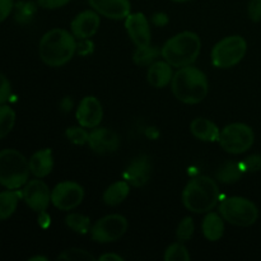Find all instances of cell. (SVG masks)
Wrapping results in <instances>:
<instances>
[{
	"label": "cell",
	"mask_w": 261,
	"mask_h": 261,
	"mask_svg": "<svg viewBox=\"0 0 261 261\" xmlns=\"http://www.w3.org/2000/svg\"><path fill=\"white\" fill-rule=\"evenodd\" d=\"M75 51V37L63 28H54L46 32L38 45L41 60L51 68L65 65L73 59Z\"/></svg>",
	"instance_id": "6da1fadb"
},
{
	"label": "cell",
	"mask_w": 261,
	"mask_h": 261,
	"mask_svg": "<svg viewBox=\"0 0 261 261\" xmlns=\"http://www.w3.org/2000/svg\"><path fill=\"white\" fill-rule=\"evenodd\" d=\"M171 91L175 98L182 103H200L208 96V79L200 69L191 65L184 66L173 74Z\"/></svg>",
	"instance_id": "7a4b0ae2"
},
{
	"label": "cell",
	"mask_w": 261,
	"mask_h": 261,
	"mask_svg": "<svg viewBox=\"0 0 261 261\" xmlns=\"http://www.w3.org/2000/svg\"><path fill=\"white\" fill-rule=\"evenodd\" d=\"M219 201V188L209 176H196L182 191V204L196 214L212 212Z\"/></svg>",
	"instance_id": "3957f363"
},
{
	"label": "cell",
	"mask_w": 261,
	"mask_h": 261,
	"mask_svg": "<svg viewBox=\"0 0 261 261\" xmlns=\"http://www.w3.org/2000/svg\"><path fill=\"white\" fill-rule=\"evenodd\" d=\"M200 50V37L195 32L184 31L166 41L161 55L173 68H184L195 63Z\"/></svg>",
	"instance_id": "277c9868"
},
{
	"label": "cell",
	"mask_w": 261,
	"mask_h": 261,
	"mask_svg": "<svg viewBox=\"0 0 261 261\" xmlns=\"http://www.w3.org/2000/svg\"><path fill=\"white\" fill-rule=\"evenodd\" d=\"M30 162L17 149L0 152V185L10 190H18L28 182Z\"/></svg>",
	"instance_id": "5b68a950"
},
{
	"label": "cell",
	"mask_w": 261,
	"mask_h": 261,
	"mask_svg": "<svg viewBox=\"0 0 261 261\" xmlns=\"http://www.w3.org/2000/svg\"><path fill=\"white\" fill-rule=\"evenodd\" d=\"M219 214L233 226L250 227L259 218V209L249 199L231 196L219 204Z\"/></svg>",
	"instance_id": "8992f818"
},
{
	"label": "cell",
	"mask_w": 261,
	"mask_h": 261,
	"mask_svg": "<svg viewBox=\"0 0 261 261\" xmlns=\"http://www.w3.org/2000/svg\"><path fill=\"white\" fill-rule=\"evenodd\" d=\"M247 42L239 35L228 36L216 43L212 50V64L218 69H229L245 58Z\"/></svg>",
	"instance_id": "52a82bcc"
},
{
	"label": "cell",
	"mask_w": 261,
	"mask_h": 261,
	"mask_svg": "<svg viewBox=\"0 0 261 261\" xmlns=\"http://www.w3.org/2000/svg\"><path fill=\"white\" fill-rule=\"evenodd\" d=\"M254 130L244 122H233L221 130L218 143L231 154H242L254 145Z\"/></svg>",
	"instance_id": "ba28073f"
},
{
	"label": "cell",
	"mask_w": 261,
	"mask_h": 261,
	"mask_svg": "<svg viewBox=\"0 0 261 261\" xmlns=\"http://www.w3.org/2000/svg\"><path fill=\"white\" fill-rule=\"evenodd\" d=\"M127 219L121 214L102 217L91 228V237L98 244H110L121 239L127 231Z\"/></svg>",
	"instance_id": "9c48e42d"
},
{
	"label": "cell",
	"mask_w": 261,
	"mask_h": 261,
	"mask_svg": "<svg viewBox=\"0 0 261 261\" xmlns=\"http://www.w3.org/2000/svg\"><path fill=\"white\" fill-rule=\"evenodd\" d=\"M84 199V190L78 182L63 181L51 191V203L60 211L69 212L78 208Z\"/></svg>",
	"instance_id": "30bf717a"
},
{
	"label": "cell",
	"mask_w": 261,
	"mask_h": 261,
	"mask_svg": "<svg viewBox=\"0 0 261 261\" xmlns=\"http://www.w3.org/2000/svg\"><path fill=\"white\" fill-rule=\"evenodd\" d=\"M22 199L32 211L37 213L47 211L51 201L50 189L42 180H31L23 188Z\"/></svg>",
	"instance_id": "8fae6325"
},
{
	"label": "cell",
	"mask_w": 261,
	"mask_h": 261,
	"mask_svg": "<svg viewBox=\"0 0 261 261\" xmlns=\"http://www.w3.org/2000/svg\"><path fill=\"white\" fill-rule=\"evenodd\" d=\"M125 28L137 47H147L152 41L149 20L143 13H130L125 18Z\"/></svg>",
	"instance_id": "7c38bea8"
},
{
	"label": "cell",
	"mask_w": 261,
	"mask_h": 261,
	"mask_svg": "<svg viewBox=\"0 0 261 261\" xmlns=\"http://www.w3.org/2000/svg\"><path fill=\"white\" fill-rule=\"evenodd\" d=\"M76 121L86 129H94L98 126L103 117V109L101 102L94 96H87L79 103L75 112Z\"/></svg>",
	"instance_id": "4fadbf2b"
},
{
	"label": "cell",
	"mask_w": 261,
	"mask_h": 261,
	"mask_svg": "<svg viewBox=\"0 0 261 261\" xmlns=\"http://www.w3.org/2000/svg\"><path fill=\"white\" fill-rule=\"evenodd\" d=\"M152 175V162L147 154H139L127 165L122 178L134 188H142L149 181Z\"/></svg>",
	"instance_id": "5bb4252c"
},
{
	"label": "cell",
	"mask_w": 261,
	"mask_h": 261,
	"mask_svg": "<svg viewBox=\"0 0 261 261\" xmlns=\"http://www.w3.org/2000/svg\"><path fill=\"white\" fill-rule=\"evenodd\" d=\"M93 152L98 154H107L114 153L120 147V137L116 132L107 127H94L88 137V143Z\"/></svg>",
	"instance_id": "9a60e30c"
},
{
	"label": "cell",
	"mask_w": 261,
	"mask_h": 261,
	"mask_svg": "<svg viewBox=\"0 0 261 261\" xmlns=\"http://www.w3.org/2000/svg\"><path fill=\"white\" fill-rule=\"evenodd\" d=\"M99 24H101V18L96 10H84L71 20L70 30L75 38L88 40L96 35Z\"/></svg>",
	"instance_id": "2e32d148"
},
{
	"label": "cell",
	"mask_w": 261,
	"mask_h": 261,
	"mask_svg": "<svg viewBox=\"0 0 261 261\" xmlns=\"http://www.w3.org/2000/svg\"><path fill=\"white\" fill-rule=\"evenodd\" d=\"M88 3L99 15L114 20L125 19L132 10L129 0H88Z\"/></svg>",
	"instance_id": "e0dca14e"
},
{
	"label": "cell",
	"mask_w": 261,
	"mask_h": 261,
	"mask_svg": "<svg viewBox=\"0 0 261 261\" xmlns=\"http://www.w3.org/2000/svg\"><path fill=\"white\" fill-rule=\"evenodd\" d=\"M30 171L35 177L43 178L51 173L54 168L53 150L45 148L33 153L30 158Z\"/></svg>",
	"instance_id": "ac0fdd59"
},
{
	"label": "cell",
	"mask_w": 261,
	"mask_h": 261,
	"mask_svg": "<svg viewBox=\"0 0 261 261\" xmlns=\"http://www.w3.org/2000/svg\"><path fill=\"white\" fill-rule=\"evenodd\" d=\"M172 76V65H170L166 60L154 61L148 68V83L154 88H163V87L171 84Z\"/></svg>",
	"instance_id": "d6986e66"
},
{
	"label": "cell",
	"mask_w": 261,
	"mask_h": 261,
	"mask_svg": "<svg viewBox=\"0 0 261 261\" xmlns=\"http://www.w3.org/2000/svg\"><path fill=\"white\" fill-rule=\"evenodd\" d=\"M190 132L196 139L209 143L218 142L219 135H221V130L217 126V124L204 117H198L191 121Z\"/></svg>",
	"instance_id": "ffe728a7"
},
{
	"label": "cell",
	"mask_w": 261,
	"mask_h": 261,
	"mask_svg": "<svg viewBox=\"0 0 261 261\" xmlns=\"http://www.w3.org/2000/svg\"><path fill=\"white\" fill-rule=\"evenodd\" d=\"M224 219L221 214L208 212L204 217L203 223H201V231L204 237L208 241L216 242L223 237L224 234Z\"/></svg>",
	"instance_id": "44dd1931"
},
{
	"label": "cell",
	"mask_w": 261,
	"mask_h": 261,
	"mask_svg": "<svg viewBox=\"0 0 261 261\" xmlns=\"http://www.w3.org/2000/svg\"><path fill=\"white\" fill-rule=\"evenodd\" d=\"M130 184L125 180H120L110 185L105 190L102 200L109 206H117L129 196Z\"/></svg>",
	"instance_id": "7402d4cb"
},
{
	"label": "cell",
	"mask_w": 261,
	"mask_h": 261,
	"mask_svg": "<svg viewBox=\"0 0 261 261\" xmlns=\"http://www.w3.org/2000/svg\"><path fill=\"white\" fill-rule=\"evenodd\" d=\"M22 198V193L17 190H10L0 193V221H5L17 211L18 203Z\"/></svg>",
	"instance_id": "603a6c76"
},
{
	"label": "cell",
	"mask_w": 261,
	"mask_h": 261,
	"mask_svg": "<svg viewBox=\"0 0 261 261\" xmlns=\"http://www.w3.org/2000/svg\"><path fill=\"white\" fill-rule=\"evenodd\" d=\"M241 162H234V161H227L223 165L219 166L216 172V178L223 184H234L242 177L244 175Z\"/></svg>",
	"instance_id": "cb8c5ba5"
},
{
	"label": "cell",
	"mask_w": 261,
	"mask_h": 261,
	"mask_svg": "<svg viewBox=\"0 0 261 261\" xmlns=\"http://www.w3.org/2000/svg\"><path fill=\"white\" fill-rule=\"evenodd\" d=\"M65 223L69 228L78 234H86L91 231V219L81 213H70L66 216Z\"/></svg>",
	"instance_id": "d4e9b609"
},
{
	"label": "cell",
	"mask_w": 261,
	"mask_h": 261,
	"mask_svg": "<svg viewBox=\"0 0 261 261\" xmlns=\"http://www.w3.org/2000/svg\"><path fill=\"white\" fill-rule=\"evenodd\" d=\"M160 54L161 51L157 47H153L150 45L147 46V47H137V51L133 56V60L139 66H149L150 64L157 60Z\"/></svg>",
	"instance_id": "484cf974"
},
{
	"label": "cell",
	"mask_w": 261,
	"mask_h": 261,
	"mask_svg": "<svg viewBox=\"0 0 261 261\" xmlns=\"http://www.w3.org/2000/svg\"><path fill=\"white\" fill-rule=\"evenodd\" d=\"M15 125V112L7 105H0V139L7 137Z\"/></svg>",
	"instance_id": "4316f807"
},
{
	"label": "cell",
	"mask_w": 261,
	"mask_h": 261,
	"mask_svg": "<svg viewBox=\"0 0 261 261\" xmlns=\"http://www.w3.org/2000/svg\"><path fill=\"white\" fill-rule=\"evenodd\" d=\"M163 259L166 261H189L190 260V254H189L188 249L184 246L182 242L180 241L171 244L167 247Z\"/></svg>",
	"instance_id": "83f0119b"
},
{
	"label": "cell",
	"mask_w": 261,
	"mask_h": 261,
	"mask_svg": "<svg viewBox=\"0 0 261 261\" xmlns=\"http://www.w3.org/2000/svg\"><path fill=\"white\" fill-rule=\"evenodd\" d=\"M58 260L64 261H94L96 257L83 249H69L61 252Z\"/></svg>",
	"instance_id": "f1b7e54d"
},
{
	"label": "cell",
	"mask_w": 261,
	"mask_h": 261,
	"mask_svg": "<svg viewBox=\"0 0 261 261\" xmlns=\"http://www.w3.org/2000/svg\"><path fill=\"white\" fill-rule=\"evenodd\" d=\"M14 8H15V19L20 23L30 22L36 12L35 4L28 2L17 3Z\"/></svg>",
	"instance_id": "f546056e"
},
{
	"label": "cell",
	"mask_w": 261,
	"mask_h": 261,
	"mask_svg": "<svg viewBox=\"0 0 261 261\" xmlns=\"http://www.w3.org/2000/svg\"><path fill=\"white\" fill-rule=\"evenodd\" d=\"M66 138L69 142H71L75 145H83L88 143L89 133L87 132L86 127L83 126H71L68 127L65 132Z\"/></svg>",
	"instance_id": "4dcf8cb0"
},
{
	"label": "cell",
	"mask_w": 261,
	"mask_h": 261,
	"mask_svg": "<svg viewBox=\"0 0 261 261\" xmlns=\"http://www.w3.org/2000/svg\"><path fill=\"white\" fill-rule=\"evenodd\" d=\"M194 221L191 217H185L182 221L178 223L177 229H176V237L178 241L186 242L193 237L194 234Z\"/></svg>",
	"instance_id": "1f68e13d"
},
{
	"label": "cell",
	"mask_w": 261,
	"mask_h": 261,
	"mask_svg": "<svg viewBox=\"0 0 261 261\" xmlns=\"http://www.w3.org/2000/svg\"><path fill=\"white\" fill-rule=\"evenodd\" d=\"M244 172H259L261 171V155L252 154L241 162Z\"/></svg>",
	"instance_id": "d6a6232c"
},
{
	"label": "cell",
	"mask_w": 261,
	"mask_h": 261,
	"mask_svg": "<svg viewBox=\"0 0 261 261\" xmlns=\"http://www.w3.org/2000/svg\"><path fill=\"white\" fill-rule=\"evenodd\" d=\"M12 94V86L7 76L0 71V105H4Z\"/></svg>",
	"instance_id": "836d02e7"
},
{
	"label": "cell",
	"mask_w": 261,
	"mask_h": 261,
	"mask_svg": "<svg viewBox=\"0 0 261 261\" xmlns=\"http://www.w3.org/2000/svg\"><path fill=\"white\" fill-rule=\"evenodd\" d=\"M247 12L252 22H261V0H250Z\"/></svg>",
	"instance_id": "e575fe53"
},
{
	"label": "cell",
	"mask_w": 261,
	"mask_h": 261,
	"mask_svg": "<svg viewBox=\"0 0 261 261\" xmlns=\"http://www.w3.org/2000/svg\"><path fill=\"white\" fill-rule=\"evenodd\" d=\"M71 0H37L38 5L43 9H59V8L65 7L68 3H70Z\"/></svg>",
	"instance_id": "d590c367"
},
{
	"label": "cell",
	"mask_w": 261,
	"mask_h": 261,
	"mask_svg": "<svg viewBox=\"0 0 261 261\" xmlns=\"http://www.w3.org/2000/svg\"><path fill=\"white\" fill-rule=\"evenodd\" d=\"M14 8L13 0H0V23L7 19Z\"/></svg>",
	"instance_id": "8d00e7d4"
},
{
	"label": "cell",
	"mask_w": 261,
	"mask_h": 261,
	"mask_svg": "<svg viewBox=\"0 0 261 261\" xmlns=\"http://www.w3.org/2000/svg\"><path fill=\"white\" fill-rule=\"evenodd\" d=\"M38 224H40V227H42V228H47V227H50L51 217L48 216L46 211L40 212V216H38Z\"/></svg>",
	"instance_id": "74e56055"
},
{
	"label": "cell",
	"mask_w": 261,
	"mask_h": 261,
	"mask_svg": "<svg viewBox=\"0 0 261 261\" xmlns=\"http://www.w3.org/2000/svg\"><path fill=\"white\" fill-rule=\"evenodd\" d=\"M152 22L154 23L155 25H165L166 23L168 22V18L165 13H157V14L153 15Z\"/></svg>",
	"instance_id": "f35d334b"
},
{
	"label": "cell",
	"mask_w": 261,
	"mask_h": 261,
	"mask_svg": "<svg viewBox=\"0 0 261 261\" xmlns=\"http://www.w3.org/2000/svg\"><path fill=\"white\" fill-rule=\"evenodd\" d=\"M99 261H122L124 257L121 255L114 254V252H107V254H103L102 256H99Z\"/></svg>",
	"instance_id": "ab89813d"
},
{
	"label": "cell",
	"mask_w": 261,
	"mask_h": 261,
	"mask_svg": "<svg viewBox=\"0 0 261 261\" xmlns=\"http://www.w3.org/2000/svg\"><path fill=\"white\" fill-rule=\"evenodd\" d=\"M30 261H47V257H45V256H33V257H30Z\"/></svg>",
	"instance_id": "60d3db41"
},
{
	"label": "cell",
	"mask_w": 261,
	"mask_h": 261,
	"mask_svg": "<svg viewBox=\"0 0 261 261\" xmlns=\"http://www.w3.org/2000/svg\"><path fill=\"white\" fill-rule=\"evenodd\" d=\"M172 2H175V3H188V2H191V0H172Z\"/></svg>",
	"instance_id": "b9f144b4"
}]
</instances>
